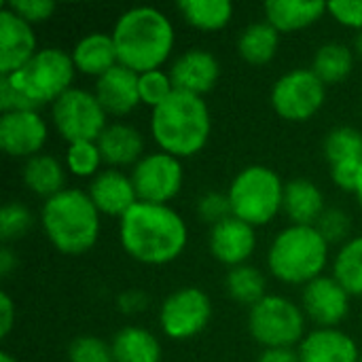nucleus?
Returning a JSON list of instances; mask_svg holds the SVG:
<instances>
[{"instance_id": "nucleus-32", "label": "nucleus", "mask_w": 362, "mask_h": 362, "mask_svg": "<svg viewBox=\"0 0 362 362\" xmlns=\"http://www.w3.org/2000/svg\"><path fill=\"white\" fill-rule=\"evenodd\" d=\"M322 151L329 165L362 163V132L348 125L335 127L327 134Z\"/></svg>"}, {"instance_id": "nucleus-15", "label": "nucleus", "mask_w": 362, "mask_h": 362, "mask_svg": "<svg viewBox=\"0 0 362 362\" xmlns=\"http://www.w3.org/2000/svg\"><path fill=\"white\" fill-rule=\"evenodd\" d=\"M36 36L34 28L17 17L8 6L0 8V74L19 72L34 55Z\"/></svg>"}, {"instance_id": "nucleus-25", "label": "nucleus", "mask_w": 362, "mask_h": 362, "mask_svg": "<svg viewBox=\"0 0 362 362\" xmlns=\"http://www.w3.org/2000/svg\"><path fill=\"white\" fill-rule=\"evenodd\" d=\"M115 362H161L159 339L142 327L121 329L110 344Z\"/></svg>"}, {"instance_id": "nucleus-20", "label": "nucleus", "mask_w": 362, "mask_h": 362, "mask_svg": "<svg viewBox=\"0 0 362 362\" xmlns=\"http://www.w3.org/2000/svg\"><path fill=\"white\" fill-rule=\"evenodd\" d=\"M299 362H361L356 341L339 329H316L299 344Z\"/></svg>"}, {"instance_id": "nucleus-29", "label": "nucleus", "mask_w": 362, "mask_h": 362, "mask_svg": "<svg viewBox=\"0 0 362 362\" xmlns=\"http://www.w3.org/2000/svg\"><path fill=\"white\" fill-rule=\"evenodd\" d=\"M312 70L325 85H335L346 81L354 70L352 47L341 42H327L318 47L312 62Z\"/></svg>"}, {"instance_id": "nucleus-14", "label": "nucleus", "mask_w": 362, "mask_h": 362, "mask_svg": "<svg viewBox=\"0 0 362 362\" xmlns=\"http://www.w3.org/2000/svg\"><path fill=\"white\" fill-rule=\"evenodd\" d=\"M301 303L305 316L316 322L318 329H337L348 316L350 293L333 276H320L305 284Z\"/></svg>"}, {"instance_id": "nucleus-28", "label": "nucleus", "mask_w": 362, "mask_h": 362, "mask_svg": "<svg viewBox=\"0 0 362 362\" xmlns=\"http://www.w3.org/2000/svg\"><path fill=\"white\" fill-rule=\"evenodd\" d=\"M178 11L189 25L204 32L223 30L233 17V4L229 0H180Z\"/></svg>"}, {"instance_id": "nucleus-30", "label": "nucleus", "mask_w": 362, "mask_h": 362, "mask_svg": "<svg viewBox=\"0 0 362 362\" xmlns=\"http://www.w3.org/2000/svg\"><path fill=\"white\" fill-rule=\"evenodd\" d=\"M333 278L350 293L362 297V235L350 238L333 261Z\"/></svg>"}, {"instance_id": "nucleus-18", "label": "nucleus", "mask_w": 362, "mask_h": 362, "mask_svg": "<svg viewBox=\"0 0 362 362\" xmlns=\"http://www.w3.org/2000/svg\"><path fill=\"white\" fill-rule=\"evenodd\" d=\"M93 206L98 208L100 214L106 216H119L123 218L136 204L138 195L132 182V176L121 172V170H102L87 189Z\"/></svg>"}, {"instance_id": "nucleus-44", "label": "nucleus", "mask_w": 362, "mask_h": 362, "mask_svg": "<svg viewBox=\"0 0 362 362\" xmlns=\"http://www.w3.org/2000/svg\"><path fill=\"white\" fill-rule=\"evenodd\" d=\"M257 362H299V352L293 348H267L261 352Z\"/></svg>"}, {"instance_id": "nucleus-21", "label": "nucleus", "mask_w": 362, "mask_h": 362, "mask_svg": "<svg viewBox=\"0 0 362 362\" xmlns=\"http://www.w3.org/2000/svg\"><path fill=\"white\" fill-rule=\"evenodd\" d=\"M98 146L104 163L110 168L136 165L144 157V138L142 134L127 123H110L98 138Z\"/></svg>"}, {"instance_id": "nucleus-8", "label": "nucleus", "mask_w": 362, "mask_h": 362, "mask_svg": "<svg viewBox=\"0 0 362 362\" xmlns=\"http://www.w3.org/2000/svg\"><path fill=\"white\" fill-rule=\"evenodd\" d=\"M248 331L267 348H293L305 339V312L282 295H265L248 312Z\"/></svg>"}, {"instance_id": "nucleus-5", "label": "nucleus", "mask_w": 362, "mask_h": 362, "mask_svg": "<svg viewBox=\"0 0 362 362\" xmlns=\"http://www.w3.org/2000/svg\"><path fill=\"white\" fill-rule=\"evenodd\" d=\"M329 263V242L316 227L288 225L272 242L267 267L284 284H310L325 276Z\"/></svg>"}, {"instance_id": "nucleus-23", "label": "nucleus", "mask_w": 362, "mask_h": 362, "mask_svg": "<svg viewBox=\"0 0 362 362\" xmlns=\"http://www.w3.org/2000/svg\"><path fill=\"white\" fill-rule=\"evenodd\" d=\"M70 55H72L76 72L95 76V78H100L102 74H106L110 68H115L119 64L112 34H104V32L85 34L74 45Z\"/></svg>"}, {"instance_id": "nucleus-3", "label": "nucleus", "mask_w": 362, "mask_h": 362, "mask_svg": "<svg viewBox=\"0 0 362 362\" xmlns=\"http://www.w3.org/2000/svg\"><path fill=\"white\" fill-rule=\"evenodd\" d=\"M212 117L208 104L199 95L174 91L161 106L153 110L151 134L159 151L185 159L195 157L208 144Z\"/></svg>"}, {"instance_id": "nucleus-48", "label": "nucleus", "mask_w": 362, "mask_h": 362, "mask_svg": "<svg viewBox=\"0 0 362 362\" xmlns=\"http://www.w3.org/2000/svg\"><path fill=\"white\" fill-rule=\"evenodd\" d=\"M356 197H358V204H361V208H362V178H361V185H358V189H356Z\"/></svg>"}, {"instance_id": "nucleus-4", "label": "nucleus", "mask_w": 362, "mask_h": 362, "mask_svg": "<svg viewBox=\"0 0 362 362\" xmlns=\"http://www.w3.org/2000/svg\"><path fill=\"white\" fill-rule=\"evenodd\" d=\"M40 227L47 240L62 255H85L100 235V212L83 189H64L45 199L40 208Z\"/></svg>"}, {"instance_id": "nucleus-16", "label": "nucleus", "mask_w": 362, "mask_h": 362, "mask_svg": "<svg viewBox=\"0 0 362 362\" xmlns=\"http://www.w3.org/2000/svg\"><path fill=\"white\" fill-rule=\"evenodd\" d=\"M170 76L176 91H185L202 98L214 89L221 76V64L214 57V53L195 47V49H187L174 59L170 68Z\"/></svg>"}, {"instance_id": "nucleus-40", "label": "nucleus", "mask_w": 362, "mask_h": 362, "mask_svg": "<svg viewBox=\"0 0 362 362\" xmlns=\"http://www.w3.org/2000/svg\"><path fill=\"white\" fill-rule=\"evenodd\" d=\"M329 6V15L346 25V28H352L356 32L362 30V0H333V2H327Z\"/></svg>"}, {"instance_id": "nucleus-6", "label": "nucleus", "mask_w": 362, "mask_h": 362, "mask_svg": "<svg viewBox=\"0 0 362 362\" xmlns=\"http://www.w3.org/2000/svg\"><path fill=\"white\" fill-rule=\"evenodd\" d=\"M284 182L267 165H248L235 174L229 185L231 214L250 227H263L272 223L284 204Z\"/></svg>"}, {"instance_id": "nucleus-38", "label": "nucleus", "mask_w": 362, "mask_h": 362, "mask_svg": "<svg viewBox=\"0 0 362 362\" xmlns=\"http://www.w3.org/2000/svg\"><path fill=\"white\" fill-rule=\"evenodd\" d=\"M197 216L199 221L208 223V225H218L223 221H227L231 214V204H229V195L227 193H218V191H210V193H204L199 199H197Z\"/></svg>"}, {"instance_id": "nucleus-26", "label": "nucleus", "mask_w": 362, "mask_h": 362, "mask_svg": "<svg viewBox=\"0 0 362 362\" xmlns=\"http://www.w3.org/2000/svg\"><path fill=\"white\" fill-rule=\"evenodd\" d=\"M280 45V32L267 21L250 23L238 38V53L252 66H265L276 57Z\"/></svg>"}, {"instance_id": "nucleus-43", "label": "nucleus", "mask_w": 362, "mask_h": 362, "mask_svg": "<svg viewBox=\"0 0 362 362\" xmlns=\"http://www.w3.org/2000/svg\"><path fill=\"white\" fill-rule=\"evenodd\" d=\"M15 325V305L6 293H0V335L6 337Z\"/></svg>"}, {"instance_id": "nucleus-12", "label": "nucleus", "mask_w": 362, "mask_h": 362, "mask_svg": "<svg viewBox=\"0 0 362 362\" xmlns=\"http://www.w3.org/2000/svg\"><path fill=\"white\" fill-rule=\"evenodd\" d=\"M132 182L138 195V202L168 206L182 189L185 170L178 157H172L163 151L144 155L132 168Z\"/></svg>"}, {"instance_id": "nucleus-10", "label": "nucleus", "mask_w": 362, "mask_h": 362, "mask_svg": "<svg viewBox=\"0 0 362 362\" xmlns=\"http://www.w3.org/2000/svg\"><path fill=\"white\" fill-rule=\"evenodd\" d=\"M327 100V85L314 74L312 68H295L282 74L272 89L274 110L293 123L312 119Z\"/></svg>"}, {"instance_id": "nucleus-11", "label": "nucleus", "mask_w": 362, "mask_h": 362, "mask_svg": "<svg viewBox=\"0 0 362 362\" xmlns=\"http://www.w3.org/2000/svg\"><path fill=\"white\" fill-rule=\"evenodd\" d=\"M212 316L210 297L197 286H185L174 291L159 310V325L165 337L174 341H187L199 335Z\"/></svg>"}, {"instance_id": "nucleus-45", "label": "nucleus", "mask_w": 362, "mask_h": 362, "mask_svg": "<svg viewBox=\"0 0 362 362\" xmlns=\"http://www.w3.org/2000/svg\"><path fill=\"white\" fill-rule=\"evenodd\" d=\"M17 267V257H15V252L8 248V246H2L0 248V276L2 278H6V276H11V272Z\"/></svg>"}, {"instance_id": "nucleus-34", "label": "nucleus", "mask_w": 362, "mask_h": 362, "mask_svg": "<svg viewBox=\"0 0 362 362\" xmlns=\"http://www.w3.org/2000/svg\"><path fill=\"white\" fill-rule=\"evenodd\" d=\"M34 225L32 212L19 204V202H8L0 210V240L2 246H8L11 242L21 240Z\"/></svg>"}, {"instance_id": "nucleus-27", "label": "nucleus", "mask_w": 362, "mask_h": 362, "mask_svg": "<svg viewBox=\"0 0 362 362\" xmlns=\"http://www.w3.org/2000/svg\"><path fill=\"white\" fill-rule=\"evenodd\" d=\"M23 182L32 193L49 199L66 189V170L55 157L36 155L23 165Z\"/></svg>"}, {"instance_id": "nucleus-7", "label": "nucleus", "mask_w": 362, "mask_h": 362, "mask_svg": "<svg viewBox=\"0 0 362 362\" xmlns=\"http://www.w3.org/2000/svg\"><path fill=\"white\" fill-rule=\"evenodd\" d=\"M76 68L72 55L59 47L38 49V53L19 70L8 76L38 108L42 104L57 102L66 91L72 89Z\"/></svg>"}, {"instance_id": "nucleus-9", "label": "nucleus", "mask_w": 362, "mask_h": 362, "mask_svg": "<svg viewBox=\"0 0 362 362\" xmlns=\"http://www.w3.org/2000/svg\"><path fill=\"white\" fill-rule=\"evenodd\" d=\"M106 110L93 91L72 87L51 104V119L57 134L68 142H98L108 127Z\"/></svg>"}, {"instance_id": "nucleus-37", "label": "nucleus", "mask_w": 362, "mask_h": 362, "mask_svg": "<svg viewBox=\"0 0 362 362\" xmlns=\"http://www.w3.org/2000/svg\"><path fill=\"white\" fill-rule=\"evenodd\" d=\"M316 229L322 233V238L331 244H339L341 246L348 242L350 238V229H352V223H350V216L339 210V208H327L325 214L320 216V221L316 223Z\"/></svg>"}, {"instance_id": "nucleus-42", "label": "nucleus", "mask_w": 362, "mask_h": 362, "mask_svg": "<svg viewBox=\"0 0 362 362\" xmlns=\"http://www.w3.org/2000/svg\"><path fill=\"white\" fill-rule=\"evenodd\" d=\"M117 303H119V310H121L123 314H140V312L146 310L148 299H146V295H144L142 291H125V293L117 299Z\"/></svg>"}, {"instance_id": "nucleus-1", "label": "nucleus", "mask_w": 362, "mask_h": 362, "mask_svg": "<svg viewBox=\"0 0 362 362\" xmlns=\"http://www.w3.org/2000/svg\"><path fill=\"white\" fill-rule=\"evenodd\" d=\"M119 240L134 261L168 265L187 248L189 227L174 208L138 202L119 221Z\"/></svg>"}, {"instance_id": "nucleus-41", "label": "nucleus", "mask_w": 362, "mask_h": 362, "mask_svg": "<svg viewBox=\"0 0 362 362\" xmlns=\"http://www.w3.org/2000/svg\"><path fill=\"white\" fill-rule=\"evenodd\" d=\"M0 108H2V112L36 110L32 100L8 76H0Z\"/></svg>"}, {"instance_id": "nucleus-46", "label": "nucleus", "mask_w": 362, "mask_h": 362, "mask_svg": "<svg viewBox=\"0 0 362 362\" xmlns=\"http://www.w3.org/2000/svg\"><path fill=\"white\" fill-rule=\"evenodd\" d=\"M352 51H354V55H358L362 59V30L361 32H356V36H354V42H352Z\"/></svg>"}, {"instance_id": "nucleus-2", "label": "nucleus", "mask_w": 362, "mask_h": 362, "mask_svg": "<svg viewBox=\"0 0 362 362\" xmlns=\"http://www.w3.org/2000/svg\"><path fill=\"white\" fill-rule=\"evenodd\" d=\"M110 34L119 64L136 74L161 70L176 40L170 17L155 6H134L125 11Z\"/></svg>"}, {"instance_id": "nucleus-36", "label": "nucleus", "mask_w": 362, "mask_h": 362, "mask_svg": "<svg viewBox=\"0 0 362 362\" xmlns=\"http://www.w3.org/2000/svg\"><path fill=\"white\" fill-rule=\"evenodd\" d=\"M68 362H115L112 350L95 335H81L68 346Z\"/></svg>"}, {"instance_id": "nucleus-24", "label": "nucleus", "mask_w": 362, "mask_h": 362, "mask_svg": "<svg viewBox=\"0 0 362 362\" xmlns=\"http://www.w3.org/2000/svg\"><path fill=\"white\" fill-rule=\"evenodd\" d=\"M265 21L278 32H297L316 23L325 13H329L327 2H305V0H269L263 4Z\"/></svg>"}, {"instance_id": "nucleus-47", "label": "nucleus", "mask_w": 362, "mask_h": 362, "mask_svg": "<svg viewBox=\"0 0 362 362\" xmlns=\"http://www.w3.org/2000/svg\"><path fill=\"white\" fill-rule=\"evenodd\" d=\"M0 362H17V358H13L8 352H2V354H0Z\"/></svg>"}, {"instance_id": "nucleus-13", "label": "nucleus", "mask_w": 362, "mask_h": 362, "mask_svg": "<svg viewBox=\"0 0 362 362\" xmlns=\"http://www.w3.org/2000/svg\"><path fill=\"white\" fill-rule=\"evenodd\" d=\"M47 136L49 127L36 110L2 112L0 117V146L11 157L28 161L40 155Z\"/></svg>"}, {"instance_id": "nucleus-33", "label": "nucleus", "mask_w": 362, "mask_h": 362, "mask_svg": "<svg viewBox=\"0 0 362 362\" xmlns=\"http://www.w3.org/2000/svg\"><path fill=\"white\" fill-rule=\"evenodd\" d=\"M102 153L98 142H72L66 151V168L78 178H95L102 170Z\"/></svg>"}, {"instance_id": "nucleus-19", "label": "nucleus", "mask_w": 362, "mask_h": 362, "mask_svg": "<svg viewBox=\"0 0 362 362\" xmlns=\"http://www.w3.org/2000/svg\"><path fill=\"white\" fill-rule=\"evenodd\" d=\"M93 93L102 108L106 110V115L112 117H125L138 104H142L138 91V74L121 64H117L106 74L95 78Z\"/></svg>"}, {"instance_id": "nucleus-49", "label": "nucleus", "mask_w": 362, "mask_h": 362, "mask_svg": "<svg viewBox=\"0 0 362 362\" xmlns=\"http://www.w3.org/2000/svg\"><path fill=\"white\" fill-rule=\"evenodd\" d=\"M361 362H362V354H361Z\"/></svg>"}, {"instance_id": "nucleus-22", "label": "nucleus", "mask_w": 362, "mask_h": 362, "mask_svg": "<svg viewBox=\"0 0 362 362\" xmlns=\"http://www.w3.org/2000/svg\"><path fill=\"white\" fill-rule=\"evenodd\" d=\"M325 193L320 187L308 178H295L284 187V204L282 212L291 221V225L316 227L320 216L325 214Z\"/></svg>"}, {"instance_id": "nucleus-39", "label": "nucleus", "mask_w": 362, "mask_h": 362, "mask_svg": "<svg viewBox=\"0 0 362 362\" xmlns=\"http://www.w3.org/2000/svg\"><path fill=\"white\" fill-rule=\"evenodd\" d=\"M4 6H8L17 17H21L30 25L42 23L55 13V2L51 0H11Z\"/></svg>"}, {"instance_id": "nucleus-35", "label": "nucleus", "mask_w": 362, "mask_h": 362, "mask_svg": "<svg viewBox=\"0 0 362 362\" xmlns=\"http://www.w3.org/2000/svg\"><path fill=\"white\" fill-rule=\"evenodd\" d=\"M138 91H140V102L155 110L176 89H174L170 72H165V70H151V72L138 74Z\"/></svg>"}, {"instance_id": "nucleus-31", "label": "nucleus", "mask_w": 362, "mask_h": 362, "mask_svg": "<svg viewBox=\"0 0 362 362\" xmlns=\"http://www.w3.org/2000/svg\"><path fill=\"white\" fill-rule=\"evenodd\" d=\"M225 288L235 303L252 308L265 297V276L252 265L231 267L225 280Z\"/></svg>"}, {"instance_id": "nucleus-17", "label": "nucleus", "mask_w": 362, "mask_h": 362, "mask_svg": "<svg viewBox=\"0 0 362 362\" xmlns=\"http://www.w3.org/2000/svg\"><path fill=\"white\" fill-rule=\"evenodd\" d=\"M208 246H210V255L218 263L227 267H240L246 265V261L255 255L257 233L255 227H250L248 223L229 216L227 221L210 229Z\"/></svg>"}]
</instances>
